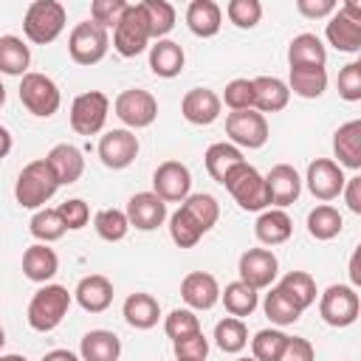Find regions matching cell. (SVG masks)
I'll use <instances>...</instances> for the list:
<instances>
[{
	"label": "cell",
	"instance_id": "ffe728a7",
	"mask_svg": "<svg viewBox=\"0 0 361 361\" xmlns=\"http://www.w3.org/2000/svg\"><path fill=\"white\" fill-rule=\"evenodd\" d=\"M76 302L82 310L87 313H104L113 305V282L104 274H87L79 279L76 290H73Z\"/></svg>",
	"mask_w": 361,
	"mask_h": 361
},
{
	"label": "cell",
	"instance_id": "d590c367",
	"mask_svg": "<svg viewBox=\"0 0 361 361\" xmlns=\"http://www.w3.org/2000/svg\"><path fill=\"white\" fill-rule=\"evenodd\" d=\"M180 209L197 223V228L206 234V231H212L214 228V223H217V217H220V206H217V200L209 195V192H197V195H189L183 203H180Z\"/></svg>",
	"mask_w": 361,
	"mask_h": 361
},
{
	"label": "cell",
	"instance_id": "b9f144b4",
	"mask_svg": "<svg viewBox=\"0 0 361 361\" xmlns=\"http://www.w3.org/2000/svg\"><path fill=\"white\" fill-rule=\"evenodd\" d=\"M93 228H96V234H99L102 240L118 243V240L127 237L130 223H127V214H124L121 209H102V212H96V217H93Z\"/></svg>",
	"mask_w": 361,
	"mask_h": 361
},
{
	"label": "cell",
	"instance_id": "6f0895ef",
	"mask_svg": "<svg viewBox=\"0 0 361 361\" xmlns=\"http://www.w3.org/2000/svg\"><path fill=\"white\" fill-rule=\"evenodd\" d=\"M42 361H82V358L71 350H51V353L42 355Z\"/></svg>",
	"mask_w": 361,
	"mask_h": 361
},
{
	"label": "cell",
	"instance_id": "8d00e7d4",
	"mask_svg": "<svg viewBox=\"0 0 361 361\" xmlns=\"http://www.w3.org/2000/svg\"><path fill=\"white\" fill-rule=\"evenodd\" d=\"M220 299H223V305H226V310L234 316V319H243V316H251L254 310H257V305H259V299H257V290L254 288H248L245 282H228L226 285V290H220Z\"/></svg>",
	"mask_w": 361,
	"mask_h": 361
},
{
	"label": "cell",
	"instance_id": "9c48e42d",
	"mask_svg": "<svg viewBox=\"0 0 361 361\" xmlns=\"http://www.w3.org/2000/svg\"><path fill=\"white\" fill-rule=\"evenodd\" d=\"M319 313L330 327H350L361 313V299L353 285H330L319 299Z\"/></svg>",
	"mask_w": 361,
	"mask_h": 361
},
{
	"label": "cell",
	"instance_id": "ee69618b",
	"mask_svg": "<svg viewBox=\"0 0 361 361\" xmlns=\"http://www.w3.org/2000/svg\"><path fill=\"white\" fill-rule=\"evenodd\" d=\"M262 310H265V316H268L274 324H279V327L293 324V322H299V316H302V310H296V307L285 299V293H282L279 288H274V285H271V290L265 293Z\"/></svg>",
	"mask_w": 361,
	"mask_h": 361
},
{
	"label": "cell",
	"instance_id": "f546056e",
	"mask_svg": "<svg viewBox=\"0 0 361 361\" xmlns=\"http://www.w3.org/2000/svg\"><path fill=\"white\" fill-rule=\"evenodd\" d=\"M59 271V257L45 243H34L23 254V274L31 282H48Z\"/></svg>",
	"mask_w": 361,
	"mask_h": 361
},
{
	"label": "cell",
	"instance_id": "c3c4849f",
	"mask_svg": "<svg viewBox=\"0 0 361 361\" xmlns=\"http://www.w3.org/2000/svg\"><path fill=\"white\" fill-rule=\"evenodd\" d=\"M226 17L237 28H254L262 17V3L259 0H231L226 6Z\"/></svg>",
	"mask_w": 361,
	"mask_h": 361
},
{
	"label": "cell",
	"instance_id": "cb8c5ba5",
	"mask_svg": "<svg viewBox=\"0 0 361 361\" xmlns=\"http://www.w3.org/2000/svg\"><path fill=\"white\" fill-rule=\"evenodd\" d=\"M121 313H124V322H127L130 327H135V330H149V327H155L158 319H161V305H158V299H155L152 293L135 290V293H130V296L124 299Z\"/></svg>",
	"mask_w": 361,
	"mask_h": 361
},
{
	"label": "cell",
	"instance_id": "2e32d148",
	"mask_svg": "<svg viewBox=\"0 0 361 361\" xmlns=\"http://www.w3.org/2000/svg\"><path fill=\"white\" fill-rule=\"evenodd\" d=\"M127 223L135 226L138 231H152L158 226H164L166 220V203L155 195V192H138L127 200Z\"/></svg>",
	"mask_w": 361,
	"mask_h": 361
},
{
	"label": "cell",
	"instance_id": "d6986e66",
	"mask_svg": "<svg viewBox=\"0 0 361 361\" xmlns=\"http://www.w3.org/2000/svg\"><path fill=\"white\" fill-rule=\"evenodd\" d=\"M265 186H268V200L276 206V209H285L290 206L299 192H302V178L299 172L290 166V164H276L271 166V172L265 175Z\"/></svg>",
	"mask_w": 361,
	"mask_h": 361
},
{
	"label": "cell",
	"instance_id": "bcb514c9",
	"mask_svg": "<svg viewBox=\"0 0 361 361\" xmlns=\"http://www.w3.org/2000/svg\"><path fill=\"white\" fill-rule=\"evenodd\" d=\"M164 330H166V336H169L172 341H178V338H186V336L200 333V319H197L195 310H189V307H175V310L164 319Z\"/></svg>",
	"mask_w": 361,
	"mask_h": 361
},
{
	"label": "cell",
	"instance_id": "e575fe53",
	"mask_svg": "<svg viewBox=\"0 0 361 361\" xmlns=\"http://www.w3.org/2000/svg\"><path fill=\"white\" fill-rule=\"evenodd\" d=\"M288 90L302 99H319L327 90V71L324 68H290Z\"/></svg>",
	"mask_w": 361,
	"mask_h": 361
},
{
	"label": "cell",
	"instance_id": "680465c9",
	"mask_svg": "<svg viewBox=\"0 0 361 361\" xmlns=\"http://www.w3.org/2000/svg\"><path fill=\"white\" fill-rule=\"evenodd\" d=\"M11 152V133L6 127H0V161Z\"/></svg>",
	"mask_w": 361,
	"mask_h": 361
},
{
	"label": "cell",
	"instance_id": "7dc6e473",
	"mask_svg": "<svg viewBox=\"0 0 361 361\" xmlns=\"http://www.w3.org/2000/svg\"><path fill=\"white\" fill-rule=\"evenodd\" d=\"M220 102H226V107L231 113H237V110H254V85H251V79H231L226 85Z\"/></svg>",
	"mask_w": 361,
	"mask_h": 361
},
{
	"label": "cell",
	"instance_id": "5bb4252c",
	"mask_svg": "<svg viewBox=\"0 0 361 361\" xmlns=\"http://www.w3.org/2000/svg\"><path fill=\"white\" fill-rule=\"evenodd\" d=\"M99 158L107 169H127L138 158V138L130 130H110L99 138Z\"/></svg>",
	"mask_w": 361,
	"mask_h": 361
},
{
	"label": "cell",
	"instance_id": "f907efd6",
	"mask_svg": "<svg viewBox=\"0 0 361 361\" xmlns=\"http://www.w3.org/2000/svg\"><path fill=\"white\" fill-rule=\"evenodd\" d=\"M56 212H59V217H62V223H65L68 231H79V228H85L87 220H90V206H87L82 197H71V200L59 203Z\"/></svg>",
	"mask_w": 361,
	"mask_h": 361
},
{
	"label": "cell",
	"instance_id": "681fc988",
	"mask_svg": "<svg viewBox=\"0 0 361 361\" xmlns=\"http://www.w3.org/2000/svg\"><path fill=\"white\" fill-rule=\"evenodd\" d=\"M124 8H127L124 0H93L90 3V20L107 31V28H116V23L121 20Z\"/></svg>",
	"mask_w": 361,
	"mask_h": 361
},
{
	"label": "cell",
	"instance_id": "f35d334b",
	"mask_svg": "<svg viewBox=\"0 0 361 361\" xmlns=\"http://www.w3.org/2000/svg\"><path fill=\"white\" fill-rule=\"evenodd\" d=\"M214 344L223 350V353H240L245 350L248 344V327L243 319H234V316H226L214 324Z\"/></svg>",
	"mask_w": 361,
	"mask_h": 361
},
{
	"label": "cell",
	"instance_id": "60d3db41",
	"mask_svg": "<svg viewBox=\"0 0 361 361\" xmlns=\"http://www.w3.org/2000/svg\"><path fill=\"white\" fill-rule=\"evenodd\" d=\"M285 344H288V336L282 330L265 327L251 338V355L257 361H279L285 353Z\"/></svg>",
	"mask_w": 361,
	"mask_h": 361
},
{
	"label": "cell",
	"instance_id": "f6af8a7d",
	"mask_svg": "<svg viewBox=\"0 0 361 361\" xmlns=\"http://www.w3.org/2000/svg\"><path fill=\"white\" fill-rule=\"evenodd\" d=\"M169 237H172V243H175L178 248H195V245L200 243L203 231L197 228V223H195L183 209H178V212L169 217Z\"/></svg>",
	"mask_w": 361,
	"mask_h": 361
},
{
	"label": "cell",
	"instance_id": "3957f363",
	"mask_svg": "<svg viewBox=\"0 0 361 361\" xmlns=\"http://www.w3.org/2000/svg\"><path fill=\"white\" fill-rule=\"evenodd\" d=\"M65 6L56 0H34L23 17V34L34 45H48L65 31Z\"/></svg>",
	"mask_w": 361,
	"mask_h": 361
},
{
	"label": "cell",
	"instance_id": "d6a6232c",
	"mask_svg": "<svg viewBox=\"0 0 361 361\" xmlns=\"http://www.w3.org/2000/svg\"><path fill=\"white\" fill-rule=\"evenodd\" d=\"M203 161H206V172L212 175V180L223 183L226 175H228L237 164H243L245 158H243L240 147H234V144H228V141H217V144H212V147L206 149Z\"/></svg>",
	"mask_w": 361,
	"mask_h": 361
},
{
	"label": "cell",
	"instance_id": "30bf717a",
	"mask_svg": "<svg viewBox=\"0 0 361 361\" xmlns=\"http://www.w3.org/2000/svg\"><path fill=\"white\" fill-rule=\"evenodd\" d=\"M113 110L116 116L133 127V130H141V127H149L155 118H158V102L149 90H141V87H130V90H121L113 102Z\"/></svg>",
	"mask_w": 361,
	"mask_h": 361
},
{
	"label": "cell",
	"instance_id": "52a82bcc",
	"mask_svg": "<svg viewBox=\"0 0 361 361\" xmlns=\"http://www.w3.org/2000/svg\"><path fill=\"white\" fill-rule=\"evenodd\" d=\"M110 48V39H107V31L102 25H96L93 20H85V23H76L71 37H68V54L76 65H96L104 59Z\"/></svg>",
	"mask_w": 361,
	"mask_h": 361
},
{
	"label": "cell",
	"instance_id": "11a10c76",
	"mask_svg": "<svg viewBox=\"0 0 361 361\" xmlns=\"http://www.w3.org/2000/svg\"><path fill=\"white\" fill-rule=\"evenodd\" d=\"M338 6L333 0H299L296 3V11L302 17H310V20H319V17H330Z\"/></svg>",
	"mask_w": 361,
	"mask_h": 361
},
{
	"label": "cell",
	"instance_id": "4fadbf2b",
	"mask_svg": "<svg viewBox=\"0 0 361 361\" xmlns=\"http://www.w3.org/2000/svg\"><path fill=\"white\" fill-rule=\"evenodd\" d=\"M276 271H279L276 254L268 251V248H248V251H243L240 265H237L240 282H245V285L254 288V290L271 288L274 279H276Z\"/></svg>",
	"mask_w": 361,
	"mask_h": 361
},
{
	"label": "cell",
	"instance_id": "836d02e7",
	"mask_svg": "<svg viewBox=\"0 0 361 361\" xmlns=\"http://www.w3.org/2000/svg\"><path fill=\"white\" fill-rule=\"evenodd\" d=\"M28 62H31L28 45L14 34H3L0 37V73L25 76L28 73Z\"/></svg>",
	"mask_w": 361,
	"mask_h": 361
},
{
	"label": "cell",
	"instance_id": "6da1fadb",
	"mask_svg": "<svg viewBox=\"0 0 361 361\" xmlns=\"http://www.w3.org/2000/svg\"><path fill=\"white\" fill-rule=\"evenodd\" d=\"M71 310V293L65 285H42L28 302V324L37 333H51Z\"/></svg>",
	"mask_w": 361,
	"mask_h": 361
},
{
	"label": "cell",
	"instance_id": "4316f807",
	"mask_svg": "<svg viewBox=\"0 0 361 361\" xmlns=\"http://www.w3.org/2000/svg\"><path fill=\"white\" fill-rule=\"evenodd\" d=\"M333 152L338 158V166L361 169V121L358 118L341 124L333 133Z\"/></svg>",
	"mask_w": 361,
	"mask_h": 361
},
{
	"label": "cell",
	"instance_id": "7bdbcfd3",
	"mask_svg": "<svg viewBox=\"0 0 361 361\" xmlns=\"http://www.w3.org/2000/svg\"><path fill=\"white\" fill-rule=\"evenodd\" d=\"M28 228H31V234H34L39 243H45V245L54 243V240H59V237L68 231L56 209H37V214H34L31 223H28Z\"/></svg>",
	"mask_w": 361,
	"mask_h": 361
},
{
	"label": "cell",
	"instance_id": "f5cc1de1",
	"mask_svg": "<svg viewBox=\"0 0 361 361\" xmlns=\"http://www.w3.org/2000/svg\"><path fill=\"white\" fill-rule=\"evenodd\" d=\"M338 96L344 102L361 99V62H347L338 71Z\"/></svg>",
	"mask_w": 361,
	"mask_h": 361
},
{
	"label": "cell",
	"instance_id": "5b68a950",
	"mask_svg": "<svg viewBox=\"0 0 361 361\" xmlns=\"http://www.w3.org/2000/svg\"><path fill=\"white\" fill-rule=\"evenodd\" d=\"M149 39H152L149 37V20H147L141 3H127L121 20L113 28V48L121 56L133 59V56H138L149 45Z\"/></svg>",
	"mask_w": 361,
	"mask_h": 361
},
{
	"label": "cell",
	"instance_id": "94428289",
	"mask_svg": "<svg viewBox=\"0 0 361 361\" xmlns=\"http://www.w3.org/2000/svg\"><path fill=\"white\" fill-rule=\"evenodd\" d=\"M6 104V87H3V82H0V107Z\"/></svg>",
	"mask_w": 361,
	"mask_h": 361
},
{
	"label": "cell",
	"instance_id": "44dd1931",
	"mask_svg": "<svg viewBox=\"0 0 361 361\" xmlns=\"http://www.w3.org/2000/svg\"><path fill=\"white\" fill-rule=\"evenodd\" d=\"M45 164L51 166V172H54V178H56V183L62 186H68V183H76L79 178H82V172H85V158H82V152H79V147H73V144H56V147H51V152L45 155Z\"/></svg>",
	"mask_w": 361,
	"mask_h": 361
},
{
	"label": "cell",
	"instance_id": "d4e9b609",
	"mask_svg": "<svg viewBox=\"0 0 361 361\" xmlns=\"http://www.w3.org/2000/svg\"><path fill=\"white\" fill-rule=\"evenodd\" d=\"M118 355H121V338L113 330H87L79 341L82 361H118Z\"/></svg>",
	"mask_w": 361,
	"mask_h": 361
},
{
	"label": "cell",
	"instance_id": "ba28073f",
	"mask_svg": "<svg viewBox=\"0 0 361 361\" xmlns=\"http://www.w3.org/2000/svg\"><path fill=\"white\" fill-rule=\"evenodd\" d=\"M110 113V99L102 90L79 93L71 104V130L76 135H96L102 133Z\"/></svg>",
	"mask_w": 361,
	"mask_h": 361
},
{
	"label": "cell",
	"instance_id": "6125c7cd",
	"mask_svg": "<svg viewBox=\"0 0 361 361\" xmlns=\"http://www.w3.org/2000/svg\"><path fill=\"white\" fill-rule=\"evenodd\" d=\"M3 344H6V333H3V324H0V350H3Z\"/></svg>",
	"mask_w": 361,
	"mask_h": 361
},
{
	"label": "cell",
	"instance_id": "7402d4cb",
	"mask_svg": "<svg viewBox=\"0 0 361 361\" xmlns=\"http://www.w3.org/2000/svg\"><path fill=\"white\" fill-rule=\"evenodd\" d=\"M327 34V42L336 48V51H344V54H355L361 48V23L353 20L344 8H336L330 14V23L324 28Z\"/></svg>",
	"mask_w": 361,
	"mask_h": 361
},
{
	"label": "cell",
	"instance_id": "816d5d0a",
	"mask_svg": "<svg viewBox=\"0 0 361 361\" xmlns=\"http://www.w3.org/2000/svg\"><path fill=\"white\" fill-rule=\"evenodd\" d=\"M172 344H175V361H206L209 355V338L203 333L178 338Z\"/></svg>",
	"mask_w": 361,
	"mask_h": 361
},
{
	"label": "cell",
	"instance_id": "4dcf8cb0",
	"mask_svg": "<svg viewBox=\"0 0 361 361\" xmlns=\"http://www.w3.org/2000/svg\"><path fill=\"white\" fill-rule=\"evenodd\" d=\"M290 231H293V220L288 217L285 209H265L254 223V234L262 245H279L290 237Z\"/></svg>",
	"mask_w": 361,
	"mask_h": 361
},
{
	"label": "cell",
	"instance_id": "484cf974",
	"mask_svg": "<svg viewBox=\"0 0 361 361\" xmlns=\"http://www.w3.org/2000/svg\"><path fill=\"white\" fill-rule=\"evenodd\" d=\"M186 25L195 37L209 39L223 25V8L214 0H192L186 8Z\"/></svg>",
	"mask_w": 361,
	"mask_h": 361
},
{
	"label": "cell",
	"instance_id": "1f68e13d",
	"mask_svg": "<svg viewBox=\"0 0 361 361\" xmlns=\"http://www.w3.org/2000/svg\"><path fill=\"white\" fill-rule=\"evenodd\" d=\"M276 288L285 293V299H288L296 310H305V307H310V305L316 302V279H313L307 271H288V274L279 279Z\"/></svg>",
	"mask_w": 361,
	"mask_h": 361
},
{
	"label": "cell",
	"instance_id": "7a4b0ae2",
	"mask_svg": "<svg viewBox=\"0 0 361 361\" xmlns=\"http://www.w3.org/2000/svg\"><path fill=\"white\" fill-rule=\"evenodd\" d=\"M56 189H59V183H56L51 166L45 164V158H37V161L25 164L23 172L17 175L14 197L23 209H39L56 195Z\"/></svg>",
	"mask_w": 361,
	"mask_h": 361
},
{
	"label": "cell",
	"instance_id": "ab89813d",
	"mask_svg": "<svg viewBox=\"0 0 361 361\" xmlns=\"http://www.w3.org/2000/svg\"><path fill=\"white\" fill-rule=\"evenodd\" d=\"M141 8L149 20V37L164 39L175 28V6L166 0H141Z\"/></svg>",
	"mask_w": 361,
	"mask_h": 361
},
{
	"label": "cell",
	"instance_id": "91938a15",
	"mask_svg": "<svg viewBox=\"0 0 361 361\" xmlns=\"http://www.w3.org/2000/svg\"><path fill=\"white\" fill-rule=\"evenodd\" d=\"M0 361H28L25 355H17V353H8V355H0Z\"/></svg>",
	"mask_w": 361,
	"mask_h": 361
},
{
	"label": "cell",
	"instance_id": "ac0fdd59",
	"mask_svg": "<svg viewBox=\"0 0 361 361\" xmlns=\"http://www.w3.org/2000/svg\"><path fill=\"white\" fill-rule=\"evenodd\" d=\"M180 299L189 305V310H212L220 302V285L206 271H192L180 282Z\"/></svg>",
	"mask_w": 361,
	"mask_h": 361
},
{
	"label": "cell",
	"instance_id": "8fae6325",
	"mask_svg": "<svg viewBox=\"0 0 361 361\" xmlns=\"http://www.w3.org/2000/svg\"><path fill=\"white\" fill-rule=\"evenodd\" d=\"M226 135L234 147L259 149L268 141V121L257 110H237L226 116Z\"/></svg>",
	"mask_w": 361,
	"mask_h": 361
},
{
	"label": "cell",
	"instance_id": "f1b7e54d",
	"mask_svg": "<svg viewBox=\"0 0 361 361\" xmlns=\"http://www.w3.org/2000/svg\"><path fill=\"white\" fill-rule=\"evenodd\" d=\"M183 65H186V54L175 39H155V45L149 48V68L155 76L172 79L183 71Z\"/></svg>",
	"mask_w": 361,
	"mask_h": 361
},
{
	"label": "cell",
	"instance_id": "be15d7a7",
	"mask_svg": "<svg viewBox=\"0 0 361 361\" xmlns=\"http://www.w3.org/2000/svg\"><path fill=\"white\" fill-rule=\"evenodd\" d=\"M234 361H257L254 355H243V358H234Z\"/></svg>",
	"mask_w": 361,
	"mask_h": 361
},
{
	"label": "cell",
	"instance_id": "7c38bea8",
	"mask_svg": "<svg viewBox=\"0 0 361 361\" xmlns=\"http://www.w3.org/2000/svg\"><path fill=\"white\" fill-rule=\"evenodd\" d=\"M192 189V172L180 161H164L152 172V192L164 203H183Z\"/></svg>",
	"mask_w": 361,
	"mask_h": 361
},
{
	"label": "cell",
	"instance_id": "74e56055",
	"mask_svg": "<svg viewBox=\"0 0 361 361\" xmlns=\"http://www.w3.org/2000/svg\"><path fill=\"white\" fill-rule=\"evenodd\" d=\"M341 228H344V220L338 209H333L330 203H322L307 214V231L316 240H333L341 234Z\"/></svg>",
	"mask_w": 361,
	"mask_h": 361
},
{
	"label": "cell",
	"instance_id": "277c9868",
	"mask_svg": "<svg viewBox=\"0 0 361 361\" xmlns=\"http://www.w3.org/2000/svg\"><path fill=\"white\" fill-rule=\"evenodd\" d=\"M223 186L228 189V195L237 200V206L240 209H245V212H265L268 206H271V200H268V186H265V175H259L251 164H237L228 175H226V180H223Z\"/></svg>",
	"mask_w": 361,
	"mask_h": 361
},
{
	"label": "cell",
	"instance_id": "db71d44e",
	"mask_svg": "<svg viewBox=\"0 0 361 361\" xmlns=\"http://www.w3.org/2000/svg\"><path fill=\"white\" fill-rule=\"evenodd\" d=\"M316 353H313V344L302 336H288V344H285V353L279 361H313Z\"/></svg>",
	"mask_w": 361,
	"mask_h": 361
},
{
	"label": "cell",
	"instance_id": "e0dca14e",
	"mask_svg": "<svg viewBox=\"0 0 361 361\" xmlns=\"http://www.w3.org/2000/svg\"><path fill=\"white\" fill-rule=\"evenodd\" d=\"M220 96L209 87H192L183 93L180 99V113L189 124H197V127H206V124H214L220 118Z\"/></svg>",
	"mask_w": 361,
	"mask_h": 361
},
{
	"label": "cell",
	"instance_id": "9f6ffc18",
	"mask_svg": "<svg viewBox=\"0 0 361 361\" xmlns=\"http://www.w3.org/2000/svg\"><path fill=\"white\" fill-rule=\"evenodd\" d=\"M341 195H344V200H347L350 212L361 214V178H358V175L344 180V189H341Z\"/></svg>",
	"mask_w": 361,
	"mask_h": 361
},
{
	"label": "cell",
	"instance_id": "603a6c76",
	"mask_svg": "<svg viewBox=\"0 0 361 361\" xmlns=\"http://www.w3.org/2000/svg\"><path fill=\"white\" fill-rule=\"evenodd\" d=\"M254 85V110L257 113H279L288 107L290 90L279 76H257Z\"/></svg>",
	"mask_w": 361,
	"mask_h": 361
},
{
	"label": "cell",
	"instance_id": "83f0119b",
	"mask_svg": "<svg viewBox=\"0 0 361 361\" xmlns=\"http://www.w3.org/2000/svg\"><path fill=\"white\" fill-rule=\"evenodd\" d=\"M288 62L290 68H324L327 48L316 34H296L288 45Z\"/></svg>",
	"mask_w": 361,
	"mask_h": 361
},
{
	"label": "cell",
	"instance_id": "9a60e30c",
	"mask_svg": "<svg viewBox=\"0 0 361 361\" xmlns=\"http://www.w3.org/2000/svg\"><path fill=\"white\" fill-rule=\"evenodd\" d=\"M344 180H347V178H344V169H341L336 161H330V158H316V161H310L307 175H305V183H307L310 195L319 197V200H333V197H338L341 189H344Z\"/></svg>",
	"mask_w": 361,
	"mask_h": 361
},
{
	"label": "cell",
	"instance_id": "8992f818",
	"mask_svg": "<svg viewBox=\"0 0 361 361\" xmlns=\"http://www.w3.org/2000/svg\"><path fill=\"white\" fill-rule=\"evenodd\" d=\"M20 102H23V107L31 116L48 118V116H54L59 110L62 96H59V87H56V82L51 76L37 73V71H28L20 79Z\"/></svg>",
	"mask_w": 361,
	"mask_h": 361
}]
</instances>
